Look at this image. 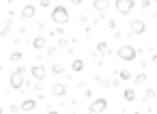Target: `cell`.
I'll list each match as a JSON object with an SVG mask.
<instances>
[{
    "label": "cell",
    "instance_id": "obj_1",
    "mask_svg": "<svg viewBox=\"0 0 157 114\" xmlns=\"http://www.w3.org/2000/svg\"><path fill=\"white\" fill-rule=\"evenodd\" d=\"M138 52H140V50H136L133 45H123V48L116 52V56H118L121 60H125V63H131V60L138 58Z\"/></svg>",
    "mask_w": 157,
    "mask_h": 114
},
{
    "label": "cell",
    "instance_id": "obj_2",
    "mask_svg": "<svg viewBox=\"0 0 157 114\" xmlns=\"http://www.w3.org/2000/svg\"><path fill=\"white\" fill-rule=\"evenodd\" d=\"M52 22L58 24V26L67 24V22H69V11H67L65 7H54V9H52Z\"/></svg>",
    "mask_w": 157,
    "mask_h": 114
},
{
    "label": "cell",
    "instance_id": "obj_3",
    "mask_svg": "<svg viewBox=\"0 0 157 114\" xmlns=\"http://www.w3.org/2000/svg\"><path fill=\"white\" fill-rule=\"evenodd\" d=\"M105 110H108V99H105V97H99V99L90 101V105H88V112H90V114H101V112H105Z\"/></svg>",
    "mask_w": 157,
    "mask_h": 114
},
{
    "label": "cell",
    "instance_id": "obj_4",
    "mask_svg": "<svg viewBox=\"0 0 157 114\" xmlns=\"http://www.w3.org/2000/svg\"><path fill=\"white\" fill-rule=\"evenodd\" d=\"M114 7H116V11H118L121 15H129V11L136 7V2H133V0H116Z\"/></svg>",
    "mask_w": 157,
    "mask_h": 114
},
{
    "label": "cell",
    "instance_id": "obj_5",
    "mask_svg": "<svg viewBox=\"0 0 157 114\" xmlns=\"http://www.w3.org/2000/svg\"><path fill=\"white\" fill-rule=\"evenodd\" d=\"M9 82H11V88H13V90H22V86L26 84V82H24V75L17 73V71H13V73L9 75Z\"/></svg>",
    "mask_w": 157,
    "mask_h": 114
},
{
    "label": "cell",
    "instance_id": "obj_6",
    "mask_svg": "<svg viewBox=\"0 0 157 114\" xmlns=\"http://www.w3.org/2000/svg\"><path fill=\"white\" fill-rule=\"evenodd\" d=\"M129 30H131V35H144L146 32V24L142 20H133L129 24Z\"/></svg>",
    "mask_w": 157,
    "mask_h": 114
},
{
    "label": "cell",
    "instance_id": "obj_7",
    "mask_svg": "<svg viewBox=\"0 0 157 114\" xmlns=\"http://www.w3.org/2000/svg\"><path fill=\"white\" fill-rule=\"evenodd\" d=\"M30 75H33L35 80H43V78L48 75V67H43V65H35V67H30Z\"/></svg>",
    "mask_w": 157,
    "mask_h": 114
},
{
    "label": "cell",
    "instance_id": "obj_8",
    "mask_svg": "<svg viewBox=\"0 0 157 114\" xmlns=\"http://www.w3.org/2000/svg\"><path fill=\"white\" fill-rule=\"evenodd\" d=\"M35 13H37L35 5H26V7L22 9V20H24V22H28V20H35Z\"/></svg>",
    "mask_w": 157,
    "mask_h": 114
},
{
    "label": "cell",
    "instance_id": "obj_9",
    "mask_svg": "<svg viewBox=\"0 0 157 114\" xmlns=\"http://www.w3.org/2000/svg\"><path fill=\"white\" fill-rule=\"evenodd\" d=\"M110 7H112V2H108V0H95V2H93V9H95V11H99V13L108 11Z\"/></svg>",
    "mask_w": 157,
    "mask_h": 114
},
{
    "label": "cell",
    "instance_id": "obj_10",
    "mask_svg": "<svg viewBox=\"0 0 157 114\" xmlns=\"http://www.w3.org/2000/svg\"><path fill=\"white\" fill-rule=\"evenodd\" d=\"M52 93L56 97H67V86L60 84V82H56V84H52Z\"/></svg>",
    "mask_w": 157,
    "mask_h": 114
},
{
    "label": "cell",
    "instance_id": "obj_11",
    "mask_svg": "<svg viewBox=\"0 0 157 114\" xmlns=\"http://www.w3.org/2000/svg\"><path fill=\"white\" fill-rule=\"evenodd\" d=\"M20 108H22V112H24V114H28V112H33V110L37 108V101H35V99H24Z\"/></svg>",
    "mask_w": 157,
    "mask_h": 114
},
{
    "label": "cell",
    "instance_id": "obj_12",
    "mask_svg": "<svg viewBox=\"0 0 157 114\" xmlns=\"http://www.w3.org/2000/svg\"><path fill=\"white\" fill-rule=\"evenodd\" d=\"M71 71H75V73L84 71V60H82V58H73V63H71Z\"/></svg>",
    "mask_w": 157,
    "mask_h": 114
},
{
    "label": "cell",
    "instance_id": "obj_13",
    "mask_svg": "<svg viewBox=\"0 0 157 114\" xmlns=\"http://www.w3.org/2000/svg\"><path fill=\"white\" fill-rule=\"evenodd\" d=\"M45 45H48V43H45L43 37H35V39H33V48H35V50H43Z\"/></svg>",
    "mask_w": 157,
    "mask_h": 114
},
{
    "label": "cell",
    "instance_id": "obj_14",
    "mask_svg": "<svg viewBox=\"0 0 157 114\" xmlns=\"http://www.w3.org/2000/svg\"><path fill=\"white\" fill-rule=\"evenodd\" d=\"M97 54H101V56H103V54H110V50H108V43H105V41H99V43H97Z\"/></svg>",
    "mask_w": 157,
    "mask_h": 114
},
{
    "label": "cell",
    "instance_id": "obj_15",
    "mask_svg": "<svg viewBox=\"0 0 157 114\" xmlns=\"http://www.w3.org/2000/svg\"><path fill=\"white\" fill-rule=\"evenodd\" d=\"M97 84H99L101 88H108V86H112V80H108V78H103V75H97Z\"/></svg>",
    "mask_w": 157,
    "mask_h": 114
},
{
    "label": "cell",
    "instance_id": "obj_16",
    "mask_svg": "<svg viewBox=\"0 0 157 114\" xmlns=\"http://www.w3.org/2000/svg\"><path fill=\"white\" fill-rule=\"evenodd\" d=\"M123 99H125V101H136V90H133V88H127V90L123 93Z\"/></svg>",
    "mask_w": 157,
    "mask_h": 114
},
{
    "label": "cell",
    "instance_id": "obj_17",
    "mask_svg": "<svg viewBox=\"0 0 157 114\" xmlns=\"http://www.w3.org/2000/svg\"><path fill=\"white\" fill-rule=\"evenodd\" d=\"M9 58H11V63H20V60H22V52H20V50H13Z\"/></svg>",
    "mask_w": 157,
    "mask_h": 114
},
{
    "label": "cell",
    "instance_id": "obj_18",
    "mask_svg": "<svg viewBox=\"0 0 157 114\" xmlns=\"http://www.w3.org/2000/svg\"><path fill=\"white\" fill-rule=\"evenodd\" d=\"M52 73H56V75H60V73H65V65H60V63H56V65H52Z\"/></svg>",
    "mask_w": 157,
    "mask_h": 114
},
{
    "label": "cell",
    "instance_id": "obj_19",
    "mask_svg": "<svg viewBox=\"0 0 157 114\" xmlns=\"http://www.w3.org/2000/svg\"><path fill=\"white\" fill-rule=\"evenodd\" d=\"M131 78V73H129V69H121L118 71V80H123V82H127Z\"/></svg>",
    "mask_w": 157,
    "mask_h": 114
},
{
    "label": "cell",
    "instance_id": "obj_20",
    "mask_svg": "<svg viewBox=\"0 0 157 114\" xmlns=\"http://www.w3.org/2000/svg\"><path fill=\"white\" fill-rule=\"evenodd\" d=\"M133 82H136V84H144V82H146V73H138V75L133 78Z\"/></svg>",
    "mask_w": 157,
    "mask_h": 114
},
{
    "label": "cell",
    "instance_id": "obj_21",
    "mask_svg": "<svg viewBox=\"0 0 157 114\" xmlns=\"http://www.w3.org/2000/svg\"><path fill=\"white\" fill-rule=\"evenodd\" d=\"M155 95H157V93H155L153 88H146V97H144V101H148V99H155Z\"/></svg>",
    "mask_w": 157,
    "mask_h": 114
},
{
    "label": "cell",
    "instance_id": "obj_22",
    "mask_svg": "<svg viewBox=\"0 0 157 114\" xmlns=\"http://www.w3.org/2000/svg\"><path fill=\"white\" fill-rule=\"evenodd\" d=\"M15 71H17V73H22V75H24V73H26V71H30V67H24V65H20V67H15Z\"/></svg>",
    "mask_w": 157,
    "mask_h": 114
},
{
    "label": "cell",
    "instance_id": "obj_23",
    "mask_svg": "<svg viewBox=\"0 0 157 114\" xmlns=\"http://www.w3.org/2000/svg\"><path fill=\"white\" fill-rule=\"evenodd\" d=\"M58 52V45H52V48H48V56H54Z\"/></svg>",
    "mask_w": 157,
    "mask_h": 114
},
{
    "label": "cell",
    "instance_id": "obj_24",
    "mask_svg": "<svg viewBox=\"0 0 157 114\" xmlns=\"http://www.w3.org/2000/svg\"><path fill=\"white\" fill-rule=\"evenodd\" d=\"M67 45H69V41H67V39H65V37H63V39H60V41H58V48H67Z\"/></svg>",
    "mask_w": 157,
    "mask_h": 114
},
{
    "label": "cell",
    "instance_id": "obj_25",
    "mask_svg": "<svg viewBox=\"0 0 157 114\" xmlns=\"http://www.w3.org/2000/svg\"><path fill=\"white\" fill-rule=\"evenodd\" d=\"M39 7H43V9H48V7H50V0H39Z\"/></svg>",
    "mask_w": 157,
    "mask_h": 114
},
{
    "label": "cell",
    "instance_id": "obj_26",
    "mask_svg": "<svg viewBox=\"0 0 157 114\" xmlns=\"http://www.w3.org/2000/svg\"><path fill=\"white\" fill-rule=\"evenodd\" d=\"M50 35H54V37H56V35H63V28H56V30H52Z\"/></svg>",
    "mask_w": 157,
    "mask_h": 114
},
{
    "label": "cell",
    "instance_id": "obj_27",
    "mask_svg": "<svg viewBox=\"0 0 157 114\" xmlns=\"http://www.w3.org/2000/svg\"><path fill=\"white\" fill-rule=\"evenodd\" d=\"M151 60H153V63L157 65V54H153V58H151Z\"/></svg>",
    "mask_w": 157,
    "mask_h": 114
},
{
    "label": "cell",
    "instance_id": "obj_28",
    "mask_svg": "<svg viewBox=\"0 0 157 114\" xmlns=\"http://www.w3.org/2000/svg\"><path fill=\"white\" fill-rule=\"evenodd\" d=\"M45 114H58V112H56V110H50V112H45Z\"/></svg>",
    "mask_w": 157,
    "mask_h": 114
},
{
    "label": "cell",
    "instance_id": "obj_29",
    "mask_svg": "<svg viewBox=\"0 0 157 114\" xmlns=\"http://www.w3.org/2000/svg\"><path fill=\"white\" fill-rule=\"evenodd\" d=\"M0 114H2V105H0Z\"/></svg>",
    "mask_w": 157,
    "mask_h": 114
},
{
    "label": "cell",
    "instance_id": "obj_30",
    "mask_svg": "<svg viewBox=\"0 0 157 114\" xmlns=\"http://www.w3.org/2000/svg\"><path fill=\"white\" fill-rule=\"evenodd\" d=\"M121 114H127V112H121Z\"/></svg>",
    "mask_w": 157,
    "mask_h": 114
}]
</instances>
